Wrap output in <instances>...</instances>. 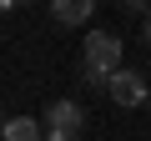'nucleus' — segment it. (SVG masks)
Here are the masks:
<instances>
[{"label":"nucleus","mask_w":151,"mask_h":141,"mask_svg":"<svg viewBox=\"0 0 151 141\" xmlns=\"http://www.w3.org/2000/svg\"><path fill=\"white\" fill-rule=\"evenodd\" d=\"M146 5H151V0H146Z\"/></svg>","instance_id":"6e6552de"},{"label":"nucleus","mask_w":151,"mask_h":141,"mask_svg":"<svg viewBox=\"0 0 151 141\" xmlns=\"http://www.w3.org/2000/svg\"><path fill=\"white\" fill-rule=\"evenodd\" d=\"M121 5H126V0H121Z\"/></svg>","instance_id":"1a4fd4ad"},{"label":"nucleus","mask_w":151,"mask_h":141,"mask_svg":"<svg viewBox=\"0 0 151 141\" xmlns=\"http://www.w3.org/2000/svg\"><path fill=\"white\" fill-rule=\"evenodd\" d=\"M121 70V40L111 30H91L86 35V81L91 86H106Z\"/></svg>","instance_id":"f257e3e1"},{"label":"nucleus","mask_w":151,"mask_h":141,"mask_svg":"<svg viewBox=\"0 0 151 141\" xmlns=\"http://www.w3.org/2000/svg\"><path fill=\"white\" fill-rule=\"evenodd\" d=\"M86 126V111L76 106V101H55L45 111V141H76Z\"/></svg>","instance_id":"f03ea898"},{"label":"nucleus","mask_w":151,"mask_h":141,"mask_svg":"<svg viewBox=\"0 0 151 141\" xmlns=\"http://www.w3.org/2000/svg\"><path fill=\"white\" fill-rule=\"evenodd\" d=\"M106 91H111V101H116V106H126V111H131V106H141V101H146V76H141V70H131V65H121L116 76L106 81Z\"/></svg>","instance_id":"7ed1b4c3"},{"label":"nucleus","mask_w":151,"mask_h":141,"mask_svg":"<svg viewBox=\"0 0 151 141\" xmlns=\"http://www.w3.org/2000/svg\"><path fill=\"white\" fill-rule=\"evenodd\" d=\"M0 141H45V126L30 121V116H10L5 131H0Z\"/></svg>","instance_id":"39448f33"},{"label":"nucleus","mask_w":151,"mask_h":141,"mask_svg":"<svg viewBox=\"0 0 151 141\" xmlns=\"http://www.w3.org/2000/svg\"><path fill=\"white\" fill-rule=\"evenodd\" d=\"M141 35H146V50H151V10H146V20H141Z\"/></svg>","instance_id":"423d86ee"},{"label":"nucleus","mask_w":151,"mask_h":141,"mask_svg":"<svg viewBox=\"0 0 151 141\" xmlns=\"http://www.w3.org/2000/svg\"><path fill=\"white\" fill-rule=\"evenodd\" d=\"M0 5H25V0H0Z\"/></svg>","instance_id":"0eeeda50"},{"label":"nucleus","mask_w":151,"mask_h":141,"mask_svg":"<svg viewBox=\"0 0 151 141\" xmlns=\"http://www.w3.org/2000/svg\"><path fill=\"white\" fill-rule=\"evenodd\" d=\"M91 10H96V0H50V15L60 25H81V20H91Z\"/></svg>","instance_id":"20e7f679"}]
</instances>
